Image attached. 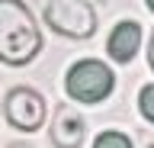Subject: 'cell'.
I'll list each match as a JSON object with an SVG mask.
<instances>
[{
    "instance_id": "obj_1",
    "label": "cell",
    "mask_w": 154,
    "mask_h": 148,
    "mask_svg": "<svg viewBox=\"0 0 154 148\" xmlns=\"http://www.w3.org/2000/svg\"><path fill=\"white\" fill-rule=\"evenodd\" d=\"M42 49V32L23 0H0V61L29 65Z\"/></svg>"
},
{
    "instance_id": "obj_2",
    "label": "cell",
    "mask_w": 154,
    "mask_h": 148,
    "mask_svg": "<svg viewBox=\"0 0 154 148\" xmlns=\"http://www.w3.org/2000/svg\"><path fill=\"white\" fill-rule=\"evenodd\" d=\"M42 20L67 39H90L96 29V10L87 0H38Z\"/></svg>"
},
{
    "instance_id": "obj_3",
    "label": "cell",
    "mask_w": 154,
    "mask_h": 148,
    "mask_svg": "<svg viewBox=\"0 0 154 148\" xmlns=\"http://www.w3.org/2000/svg\"><path fill=\"white\" fill-rule=\"evenodd\" d=\"M112 87H116L112 71L106 68L103 61H96V58H84V61H77V65H71L67 80H64L67 97L77 100V103H87V106L103 103L112 93Z\"/></svg>"
},
{
    "instance_id": "obj_4",
    "label": "cell",
    "mask_w": 154,
    "mask_h": 148,
    "mask_svg": "<svg viewBox=\"0 0 154 148\" xmlns=\"http://www.w3.org/2000/svg\"><path fill=\"white\" fill-rule=\"evenodd\" d=\"M3 113H7L10 126L19 129V132H35L42 129L48 116V106H45V97L32 87H13L7 93V103H3Z\"/></svg>"
},
{
    "instance_id": "obj_5",
    "label": "cell",
    "mask_w": 154,
    "mask_h": 148,
    "mask_svg": "<svg viewBox=\"0 0 154 148\" xmlns=\"http://www.w3.org/2000/svg\"><path fill=\"white\" fill-rule=\"evenodd\" d=\"M87 122L74 106H58L55 119H51V142L55 148H80L84 145Z\"/></svg>"
},
{
    "instance_id": "obj_6",
    "label": "cell",
    "mask_w": 154,
    "mask_h": 148,
    "mask_svg": "<svg viewBox=\"0 0 154 148\" xmlns=\"http://www.w3.org/2000/svg\"><path fill=\"white\" fill-rule=\"evenodd\" d=\"M141 45V26L135 20H122L119 26L112 29L109 42H106V52H109V58L119 61V65H128L135 58V52Z\"/></svg>"
},
{
    "instance_id": "obj_7",
    "label": "cell",
    "mask_w": 154,
    "mask_h": 148,
    "mask_svg": "<svg viewBox=\"0 0 154 148\" xmlns=\"http://www.w3.org/2000/svg\"><path fill=\"white\" fill-rule=\"evenodd\" d=\"M93 148H132V142H128V135L109 129V132H100V135H96Z\"/></svg>"
},
{
    "instance_id": "obj_8",
    "label": "cell",
    "mask_w": 154,
    "mask_h": 148,
    "mask_svg": "<svg viewBox=\"0 0 154 148\" xmlns=\"http://www.w3.org/2000/svg\"><path fill=\"white\" fill-rule=\"evenodd\" d=\"M138 109H141V116L148 119V122H154V84L141 87V93H138Z\"/></svg>"
},
{
    "instance_id": "obj_9",
    "label": "cell",
    "mask_w": 154,
    "mask_h": 148,
    "mask_svg": "<svg viewBox=\"0 0 154 148\" xmlns=\"http://www.w3.org/2000/svg\"><path fill=\"white\" fill-rule=\"evenodd\" d=\"M141 148H154V132H144L141 135Z\"/></svg>"
},
{
    "instance_id": "obj_10",
    "label": "cell",
    "mask_w": 154,
    "mask_h": 148,
    "mask_svg": "<svg viewBox=\"0 0 154 148\" xmlns=\"http://www.w3.org/2000/svg\"><path fill=\"white\" fill-rule=\"evenodd\" d=\"M148 65H151V71H154V36H151V45H148Z\"/></svg>"
},
{
    "instance_id": "obj_11",
    "label": "cell",
    "mask_w": 154,
    "mask_h": 148,
    "mask_svg": "<svg viewBox=\"0 0 154 148\" xmlns=\"http://www.w3.org/2000/svg\"><path fill=\"white\" fill-rule=\"evenodd\" d=\"M148 10H151V13H154V0H148Z\"/></svg>"
},
{
    "instance_id": "obj_12",
    "label": "cell",
    "mask_w": 154,
    "mask_h": 148,
    "mask_svg": "<svg viewBox=\"0 0 154 148\" xmlns=\"http://www.w3.org/2000/svg\"><path fill=\"white\" fill-rule=\"evenodd\" d=\"M10 148H29V145H10Z\"/></svg>"
}]
</instances>
